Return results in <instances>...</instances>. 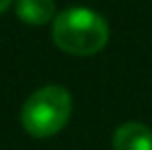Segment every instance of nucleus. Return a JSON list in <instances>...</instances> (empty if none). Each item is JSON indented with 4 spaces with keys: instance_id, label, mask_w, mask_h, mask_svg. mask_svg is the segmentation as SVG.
Wrapping results in <instances>:
<instances>
[{
    "instance_id": "5",
    "label": "nucleus",
    "mask_w": 152,
    "mask_h": 150,
    "mask_svg": "<svg viewBox=\"0 0 152 150\" xmlns=\"http://www.w3.org/2000/svg\"><path fill=\"white\" fill-rule=\"evenodd\" d=\"M11 2L13 0H0V13H4L9 7H11Z\"/></svg>"
},
{
    "instance_id": "3",
    "label": "nucleus",
    "mask_w": 152,
    "mask_h": 150,
    "mask_svg": "<svg viewBox=\"0 0 152 150\" xmlns=\"http://www.w3.org/2000/svg\"><path fill=\"white\" fill-rule=\"evenodd\" d=\"M113 150H152V130L141 121H126L113 135Z\"/></svg>"
},
{
    "instance_id": "4",
    "label": "nucleus",
    "mask_w": 152,
    "mask_h": 150,
    "mask_svg": "<svg viewBox=\"0 0 152 150\" xmlns=\"http://www.w3.org/2000/svg\"><path fill=\"white\" fill-rule=\"evenodd\" d=\"M15 13L27 24H46L55 13L53 0H15Z\"/></svg>"
},
{
    "instance_id": "1",
    "label": "nucleus",
    "mask_w": 152,
    "mask_h": 150,
    "mask_svg": "<svg viewBox=\"0 0 152 150\" xmlns=\"http://www.w3.org/2000/svg\"><path fill=\"white\" fill-rule=\"evenodd\" d=\"M53 42L57 49L71 55H95L108 44V22L97 11L86 7H73L53 20Z\"/></svg>"
},
{
    "instance_id": "2",
    "label": "nucleus",
    "mask_w": 152,
    "mask_h": 150,
    "mask_svg": "<svg viewBox=\"0 0 152 150\" xmlns=\"http://www.w3.org/2000/svg\"><path fill=\"white\" fill-rule=\"evenodd\" d=\"M71 110H73V100L71 93L64 86H42L29 95V100L24 102L20 119L22 126L29 135L33 137H53L62 128L66 126V121L71 119Z\"/></svg>"
}]
</instances>
